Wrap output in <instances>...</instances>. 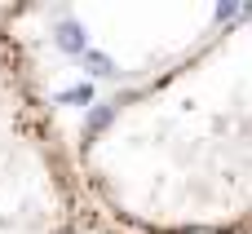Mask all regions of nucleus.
<instances>
[{
	"label": "nucleus",
	"instance_id": "1",
	"mask_svg": "<svg viewBox=\"0 0 252 234\" xmlns=\"http://www.w3.org/2000/svg\"><path fill=\"white\" fill-rule=\"evenodd\" d=\"M31 13L66 80H120L58 142L89 199L137 234H252V4H204L195 40L155 66L93 44L75 9Z\"/></svg>",
	"mask_w": 252,
	"mask_h": 234
}]
</instances>
